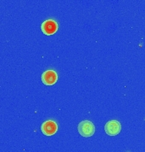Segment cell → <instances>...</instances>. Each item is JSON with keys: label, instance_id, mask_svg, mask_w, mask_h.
<instances>
[{"label": "cell", "instance_id": "1", "mask_svg": "<svg viewBox=\"0 0 145 152\" xmlns=\"http://www.w3.org/2000/svg\"><path fill=\"white\" fill-rule=\"evenodd\" d=\"M78 132L83 137H91L95 133V126L88 120L82 121L78 125Z\"/></svg>", "mask_w": 145, "mask_h": 152}, {"label": "cell", "instance_id": "2", "mask_svg": "<svg viewBox=\"0 0 145 152\" xmlns=\"http://www.w3.org/2000/svg\"><path fill=\"white\" fill-rule=\"evenodd\" d=\"M58 28H59L58 23L54 20H47L43 22V24L41 26L42 31L43 32V34H45L47 36L54 35V33L57 32Z\"/></svg>", "mask_w": 145, "mask_h": 152}, {"label": "cell", "instance_id": "3", "mask_svg": "<svg viewBox=\"0 0 145 152\" xmlns=\"http://www.w3.org/2000/svg\"><path fill=\"white\" fill-rule=\"evenodd\" d=\"M41 130L44 135L52 136L58 130V125L54 120H48L42 124Z\"/></svg>", "mask_w": 145, "mask_h": 152}, {"label": "cell", "instance_id": "4", "mask_svg": "<svg viewBox=\"0 0 145 152\" xmlns=\"http://www.w3.org/2000/svg\"><path fill=\"white\" fill-rule=\"evenodd\" d=\"M104 129L108 135L115 136L121 130V126L117 120H111L105 124Z\"/></svg>", "mask_w": 145, "mask_h": 152}, {"label": "cell", "instance_id": "5", "mask_svg": "<svg viewBox=\"0 0 145 152\" xmlns=\"http://www.w3.org/2000/svg\"><path fill=\"white\" fill-rule=\"evenodd\" d=\"M57 80L58 75L54 70H47L42 75V81L46 86H54Z\"/></svg>", "mask_w": 145, "mask_h": 152}]
</instances>
